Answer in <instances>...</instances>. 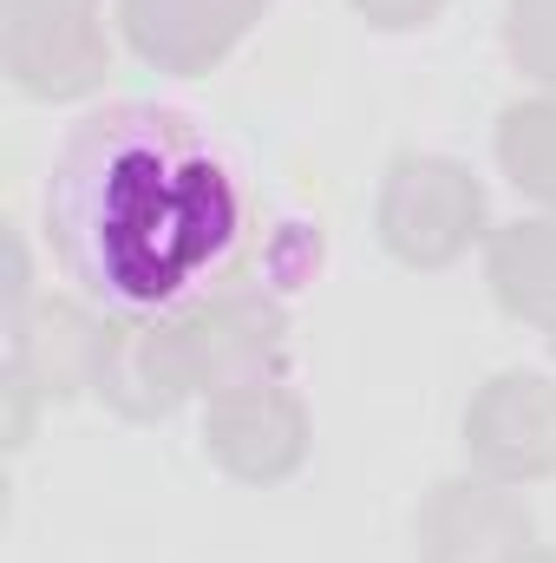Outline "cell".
Segmentation results:
<instances>
[{
    "instance_id": "cell-1",
    "label": "cell",
    "mask_w": 556,
    "mask_h": 563,
    "mask_svg": "<svg viewBox=\"0 0 556 563\" xmlns=\"http://www.w3.org/2000/svg\"><path fill=\"white\" fill-rule=\"evenodd\" d=\"M256 236L236 151L177 106L86 112L53 151L46 250L112 321H170L210 301Z\"/></svg>"
}]
</instances>
